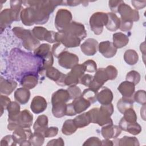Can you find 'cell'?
Instances as JSON below:
<instances>
[{
  "instance_id": "cell-1",
  "label": "cell",
  "mask_w": 146,
  "mask_h": 146,
  "mask_svg": "<svg viewBox=\"0 0 146 146\" xmlns=\"http://www.w3.org/2000/svg\"><path fill=\"white\" fill-rule=\"evenodd\" d=\"M13 33L22 40L24 48L27 50H35L40 44L39 41L34 36L32 31L25 29L21 27H14Z\"/></svg>"
},
{
  "instance_id": "cell-2",
  "label": "cell",
  "mask_w": 146,
  "mask_h": 146,
  "mask_svg": "<svg viewBox=\"0 0 146 146\" xmlns=\"http://www.w3.org/2000/svg\"><path fill=\"white\" fill-rule=\"evenodd\" d=\"M33 114L27 110H24L15 117L8 119L9 124L7 129L10 131H14L19 128H30L33 123Z\"/></svg>"
},
{
  "instance_id": "cell-3",
  "label": "cell",
  "mask_w": 146,
  "mask_h": 146,
  "mask_svg": "<svg viewBox=\"0 0 146 146\" xmlns=\"http://www.w3.org/2000/svg\"><path fill=\"white\" fill-rule=\"evenodd\" d=\"M107 13L103 12H96L94 13L90 19V26L91 30L95 35L101 34L103 27L107 25Z\"/></svg>"
},
{
  "instance_id": "cell-4",
  "label": "cell",
  "mask_w": 146,
  "mask_h": 146,
  "mask_svg": "<svg viewBox=\"0 0 146 146\" xmlns=\"http://www.w3.org/2000/svg\"><path fill=\"white\" fill-rule=\"evenodd\" d=\"M113 112V107L112 104L102 105L99 108L96 124L100 126L113 124L112 120L111 118Z\"/></svg>"
},
{
  "instance_id": "cell-5",
  "label": "cell",
  "mask_w": 146,
  "mask_h": 146,
  "mask_svg": "<svg viewBox=\"0 0 146 146\" xmlns=\"http://www.w3.org/2000/svg\"><path fill=\"white\" fill-rule=\"evenodd\" d=\"M71 13L64 9H59L55 18V25L59 31H63L72 22Z\"/></svg>"
},
{
  "instance_id": "cell-6",
  "label": "cell",
  "mask_w": 146,
  "mask_h": 146,
  "mask_svg": "<svg viewBox=\"0 0 146 146\" xmlns=\"http://www.w3.org/2000/svg\"><path fill=\"white\" fill-rule=\"evenodd\" d=\"M117 12L121 16L120 19L131 22H136L139 19V12L132 9L129 5L125 3L123 1L119 5Z\"/></svg>"
},
{
  "instance_id": "cell-7",
  "label": "cell",
  "mask_w": 146,
  "mask_h": 146,
  "mask_svg": "<svg viewBox=\"0 0 146 146\" xmlns=\"http://www.w3.org/2000/svg\"><path fill=\"white\" fill-rule=\"evenodd\" d=\"M56 42L62 43L66 48L76 47L80 45V40L66 32L62 31L56 33Z\"/></svg>"
},
{
  "instance_id": "cell-8",
  "label": "cell",
  "mask_w": 146,
  "mask_h": 146,
  "mask_svg": "<svg viewBox=\"0 0 146 146\" xmlns=\"http://www.w3.org/2000/svg\"><path fill=\"white\" fill-rule=\"evenodd\" d=\"M58 59L59 64L66 69L72 68L79 62L78 56L73 53L68 52L67 50L60 53Z\"/></svg>"
},
{
  "instance_id": "cell-9",
  "label": "cell",
  "mask_w": 146,
  "mask_h": 146,
  "mask_svg": "<svg viewBox=\"0 0 146 146\" xmlns=\"http://www.w3.org/2000/svg\"><path fill=\"white\" fill-rule=\"evenodd\" d=\"M32 32L34 36L38 40H46L50 43L56 42V32L48 31L46 29L41 26L34 27Z\"/></svg>"
},
{
  "instance_id": "cell-10",
  "label": "cell",
  "mask_w": 146,
  "mask_h": 146,
  "mask_svg": "<svg viewBox=\"0 0 146 146\" xmlns=\"http://www.w3.org/2000/svg\"><path fill=\"white\" fill-rule=\"evenodd\" d=\"M63 31L79 38L80 40L84 39L87 36V32L84 26L75 21H72Z\"/></svg>"
},
{
  "instance_id": "cell-11",
  "label": "cell",
  "mask_w": 146,
  "mask_h": 146,
  "mask_svg": "<svg viewBox=\"0 0 146 146\" xmlns=\"http://www.w3.org/2000/svg\"><path fill=\"white\" fill-rule=\"evenodd\" d=\"M46 76L54 81L58 85L61 86H64L65 85V78L66 74H64L60 72L56 68L51 67L46 70Z\"/></svg>"
},
{
  "instance_id": "cell-12",
  "label": "cell",
  "mask_w": 146,
  "mask_h": 146,
  "mask_svg": "<svg viewBox=\"0 0 146 146\" xmlns=\"http://www.w3.org/2000/svg\"><path fill=\"white\" fill-rule=\"evenodd\" d=\"M98 42L94 38H88L80 46L82 52L87 56L95 55L98 49Z\"/></svg>"
},
{
  "instance_id": "cell-13",
  "label": "cell",
  "mask_w": 146,
  "mask_h": 146,
  "mask_svg": "<svg viewBox=\"0 0 146 146\" xmlns=\"http://www.w3.org/2000/svg\"><path fill=\"white\" fill-rule=\"evenodd\" d=\"M32 134L29 128H19L14 131L12 136L15 142L20 145L23 142L29 140Z\"/></svg>"
},
{
  "instance_id": "cell-14",
  "label": "cell",
  "mask_w": 146,
  "mask_h": 146,
  "mask_svg": "<svg viewBox=\"0 0 146 146\" xmlns=\"http://www.w3.org/2000/svg\"><path fill=\"white\" fill-rule=\"evenodd\" d=\"M20 18L23 25L27 26H31L35 24V11L32 7H27L23 9L20 15Z\"/></svg>"
},
{
  "instance_id": "cell-15",
  "label": "cell",
  "mask_w": 146,
  "mask_h": 146,
  "mask_svg": "<svg viewBox=\"0 0 146 146\" xmlns=\"http://www.w3.org/2000/svg\"><path fill=\"white\" fill-rule=\"evenodd\" d=\"M98 50L103 56L107 58L114 56L117 52V48L112 42L108 40L100 42L98 44Z\"/></svg>"
},
{
  "instance_id": "cell-16",
  "label": "cell",
  "mask_w": 146,
  "mask_h": 146,
  "mask_svg": "<svg viewBox=\"0 0 146 146\" xmlns=\"http://www.w3.org/2000/svg\"><path fill=\"white\" fill-rule=\"evenodd\" d=\"M121 131L119 126L109 124L104 125L102 128L101 133L105 139H116L120 135Z\"/></svg>"
},
{
  "instance_id": "cell-17",
  "label": "cell",
  "mask_w": 146,
  "mask_h": 146,
  "mask_svg": "<svg viewBox=\"0 0 146 146\" xmlns=\"http://www.w3.org/2000/svg\"><path fill=\"white\" fill-rule=\"evenodd\" d=\"M47 106V103L43 97L36 96L32 100L30 108L33 112L38 114L43 112L46 109Z\"/></svg>"
},
{
  "instance_id": "cell-18",
  "label": "cell",
  "mask_w": 146,
  "mask_h": 146,
  "mask_svg": "<svg viewBox=\"0 0 146 146\" xmlns=\"http://www.w3.org/2000/svg\"><path fill=\"white\" fill-rule=\"evenodd\" d=\"M119 126L121 130L127 131L133 135H137L141 131V127L137 122L129 123L127 122L123 117L120 120Z\"/></svg>"
},
{
  "instance_id": "cell-19",
  "label": "cell",
  "mask_w": 146,
  "mask_h": 146,
  "mask_svg": "<svg viewBox=\"0 0 146 146\" xmlns=\"http://www.w3.org/2000/svg\"><path fill=\"white\" fill-rule=\"evenodd\" d=\"M135 84L128 81L121 82L117 87V90L123 98H132L135 92Z\"/></svg>"
},
{
  "instance_id": "cell-20",
  "label": "cell",
  "mask_w": 146,
  "mask_h": 146,
  "mask_svg": "<svg viewBox=\"0 0 146 146\" xmlns=\"http://www.w3.org/2000/svg\"><path fill=\"white\" fill-rule=\"evenodd\" d=\"M17 86V83L13 80L5 79L1 77L0 80V92L1 94H11Z\"/></svg>"
},
{
  "instance_id": "cell-21",
  "label": "cell",
  "mask_w": 146,
  "mask_h": 146,
  "mask_svg": "<svg viewBox=\"0 0 146 146\" xmlns=\"http://www.w3.org/2000/svg\"><path fill=\"white\" fill-rule=\"evenodd\" d=\"M113 97L111 90L106 87H103L100 91L98 92L97 100L102 105L108 104L111 103Z\"/></svg>"
},
{
  "instance_id": "cell-22",
  "label": "cell",
  "mask_w": 146,
  "mask_h": 146,
  "mask_svg": "<svg viewBox=\"0 0 146 146\" xmlns=\"http://www.w3.org/2000/svg\"><path fill=\"white\" fill-rule=\"evenodd\" d=\"M76 114H79L86 110L91 105V103L82 96L74 99L71 103Z\"/></svg>"
},
{
  "instance_id": "cell-23",
  "label": "cell",
  "mask_w": 146,
  "mask_h": 146,
  "mask_svg": "<svg viewBox=\"0 0 146 146\" xmlns=\"http://www.w3.org/2000/svg\"><path fill=\"white\" fill-rule=\"evenodd\" d=\"M10 9H5L1 11L0 14V27L1 32L13 22Z\"/></svg>"
},
{
  "instance_id": "cell-24",
  "label": "cell",
  "mask_w": 146,
  "mask_h": 146,
  "mask_svg": "<svg viewBox=\"0 0 146 146\" xmlns=\"http://www.w3.org/2000/svg\"><path fill=\"white\" fill-rule=\"evenodd\" d=\"M30 97V92L26 88L22 87L18 88L14 92L15 100L21 104L27 103Z\"/></svg>"
},
{
  "instance_id": "cell-25",
  "label": "cell",
  "mask_w": 146,
  "mask_h": 146,
  "mask_svg": "<svg viewBox=\"0 0 146 146\" xmlns=\"http://www.w3.org/2000/svg\"><path fill=\"white\" fill-rule=\"evenodd\" d=\"M70 99V95L67 90L59 89L55 92L51 97L52 105L59 102L67 103Z\"/></svg>"
},
{
  "instance_id": "cell-26",
  "label": "cell",
  "mask_w": 146,
  "mask_h": 146,
  "mask_svg": "<svg viewBox=\"0 0 146 146\" xmlns=\"http://www.w3.org/2000/svg\"><path fill=\"white\" fill-rule=\"evenodd\" d=\"M48 128V117L46 115H39L36 119L34 125V132H40L44 134V131Z\"/></svg>"
},
{
  "instance_id": "cell-27",
  "label": "cell",
  "mask_w": 146,
  "mask_h": 146,
  "mask_svg": "<svg viewBox=\"0 0 146 146\" xmlns=\"http://www.w3.org/2000/svg\"><path fill=\"white\" fill-rule=\"evenodd\" d=\"M108 21L106 27L107 29L111 31H115L119 29L120 19L119 18L115 13H107Z\"/></svg>"
},
{
  "instance_id": "cell-28",
  "label": "cell",
  "mask_w": 146,
  "mask_h": 146,
  "mask_svg": "<svg viewBox=\"0 0 146 146\" xmlns=\"http://www.w3.org/2000/svg\"><path fill=\"white\" fill-rule=\"evenodd\" d=\"M113 44L116 48H120L125 46L129 42L127 35L122 33H116L113 34Z\"/></svg>"
},
{
  "instance_id": "cell-29",
  "label": "cell",
  "mask_w": 146,
  "mask_h": 146,
  "mask_svg": "<svg viewBox=\"0 0 146 146\" xmlns=\"http://www.w3.org/2000/svg\"><path fill=\"white\" fill-rule=\"evenodd\" d=\"M22 3L23 1H10V10L14 21H19L21 19L20 15L23 10Z\"/></svg>"
},
{
  "instance_id": "cell-30",
  "label": "cell",
  "mask_w": 146,
  "mask_h": 146,
  "mask_svg": "<svg viewBox=\"0 0 146 146\" xmlns=\"http://www.w3.org/2000/svg\"><path fill=\"white\" fill-rule=\"evenodd\" d=\"M73 121L78 128H82L86 127L91 123L88 112L79 115L73 119Z\"/></svg>"
},
{
  "instance_id": "cell-31",
  "label": "cell",
  "mask_w": 146,
  "mask_h": 146,
  "mask_svg": "<svg viewBox=\"0 0 146 146\" xmlns=\"http://www.w3.org/2000/svg\"><path fill=\"white\" fill-rule=\"evenodd\" d=\"M21 84L24 88L28 90L32 89L38 84V78L33 74H28L22 78Z\"/></svg>"
},
{
  "instance_id": "cell-32",
  "label": "cell",
  "mask_w": 146,
  "mask_h": 146,
  "mask_svg": "<svg viewBox=\"0 0 146 146\" xmlns=\"http://www.w3.org/2000/svg\"><path fill=\"white\" fill-rule=\"evenodd\" d=\"M64 102H59L52 104V113L53 116L57 118L62 117L66 113L67 104Z\"/></svg>"
},
{
  "instance_id": "cell-33",
  "label": "cell",
  "mask_w": 146,
  "mask_h": 146,
  "mask_svg": "<svg viewBox=\"0 0 146 146\" xmlns=\"http://www.w3.org/2000/svg\"><path fill=\"white\" fill-rule=\"evenodd\" d=\"M114 141L117 142V143L115 145H120V146H127V145L137 146L140 145L138 139L135 137L124 136L121 139H115Z\"/></svg>"
},
{
  "instance_id": "cell-34",
  "label": "cell",
  "mask_w": 146,
  "mask_h": 146,
  "mask_svg": "<svg viewBox=\"0 0 146 146\" xmlns=\"http://www.w3.org/2000/svg\"><path fill=\"white\" fill-rule=\"evenodd\" d=\"M133 98H125L122 97L117 103V108L119 111L123 113L125 111L130 108H133Z\"/></svg>"
},
{
  "instance_id": "cell-35",
  "label": "cell",
  "mask_w": 146,
  "mask_h": 146,
  "mask_svg": "<svg viewBox=\"0 0 146 146\" xmlns=\"http://www.w3.org/2000/svg\"><path fill=\"white\" fill-rule=\"evenodd\" d=\"M124 59L128 64L134 65L139 60V55L134 50L129 49L124 52Z\"/></svg>"
},
{
  "instance_id": "cell-36",
  "label": "cell",
  "mask_w": 146,
  "mask_h": 146,
  "mask_svg": "<svg viewBox=\"0 0 146 146\" xmlns=\"http://www.w3.org/2000/svg\"><path fill=\"white\" fill-rule=\"evenodd\" d=\"M78 128L75 125L73 120L68 119L66 120L62 126V132L65 135H71L75 133Z\"/></svg>"
},
{
  "instance_id": "cell-37",
  "label": "cell",
  "mask_w": 146,
  "mask_h": 146,
  "mask_svg": "<svg viewBox=\"0 0 146 146\" xmlns=\"http://www.w3.org/2000/svg\"><path fill=\"white\" fill-rule=\"evenodd\" d=\"M8 119H11L15 117L20 113V106L16 102H11L7 106Z\"/></svg>"
},
{
  "instance_id": "cell-38",
  "label": "cell",
  "mask_w": 146,
  "mask_h": 146,
  "mask_svg": "<svg viewBox=\"0 0 146 146\" xmlns=\"http://www.w3.org/2000/svg\"><path fill=\"white\" fill-rule=\"evenodd\" d=\"M93 80L102 86L108 80L107 75L104 68H100L96 71V73L94 76Z\"/></svg>"
},
{
  "instance_id": "cell-39",
  "label": "cell",
  "mask_w": 146,
  "mask_h": 146,
  "mask_svg": "<svg viewBox=\"0 0 146 146\" xmlns=\"http://www.w3.org/2000/svg\"><path fill=\"white\" fill-rule=\"evenodd\" d=\"M29 141L31 145L40 146L44 143V136L43 134L40 132H34L29 139Z\"/></svg>"
},
{
  "instance_id": "cell-40",
  "label": "cell",
  "mask_w": 146,
  "mask_h": 146,
  "mask_svg": "<svg viewBox=\"0 0 146 146\" xmlns=\"http://www.w3.org/2000/svg\"><path fill=\"white\" fill-rule=\"evenodd\" d=\"M98 91H96L91 88L85 89L82 92V96L89 101L91 104L94 103L97 101V95Z\"/></svg>"
},
{
  "instance_id": "cell-41",
  "label": "cell",
  "mask_w": 146,
  "mask_h": 146,
  "mask_svg": "<svg viewBox=\"0 0 146 146\" xmlns=\"http://www.w3.org/2000/svg\"><path fill=\"white\" fill-rule=\"evenodd\" d=\"M50 52V46L48 44L43 43L39 45L35 50L34 54L35 56L42 58V59L46 57Z\"/></svg>"
},
{
  "instance_id": "cell-42",
  "label": "cell",
  "mask_w": 146,
  "mask_h": 146,
  "mask_svg": "<svg viewBox=\"0 0 146 146\" xmlns=\"http://www.w3.org/2000/svg\"><path fill=\"white\" fill-rule=\"evenodd\" d=\"M85 72V68L83 64H78L71 68V70L68 74L79 80V79L84 74Z\"/></svg>"
},
{
  "instance_id": "cell-43",
  "label": "cell",
  "mask_w": 146,
  "mask_h": 146,
  "mask_svg": "<svg viewBox=\"0 0 146 146\" xmlns=\"http://www.w3.org/2000/svg\"><path fill=\"white\" fill-rule=\"evenodd\" d=\"M124 119L128 123H135L137 121V115L133 108H130L124 111L123 113Z\"/></svg>"
},
{
  "instance_id": "cell-44",
  "label": "cell",
  "mask_w": 146,
  "mask_h": 146,
  "mask_svg": "<svg viewBox=\"0 0 146 146\" xmlns=\"http://www.w3.org/2000/svg\"><path fill=\"white\" fill-rule=\"evenodd\" d=\"M53 62H54L53 54L52 52L50 51L46 57L43 58L42 66L40 68L41 71H46L48 68L52 67L53 64Z\"/></svg>"
},
{
  "instance_id": "cell-45",
  "label": "cell",
  "mask_w": 146,
  "mask_h": 146,
  "mask_svg": "<svg viewBox=\"0 0 146 146\" xmlns=\"http://www.w3.org/2000/svg\"><path fill=\"white\" fill-rule=\"evenodd\" d=\"M126 80L136 85L140 80V75L136 71H131L126 75Z\"/></svg>"
},
{
  "instance_id": "cell-46",
  "label": "cell",
  "mask_w": 146,
  "mask_h": 146,
  "mask_svg": "<svg viewBox=\"0 0 146 146\" xmlns=\"http://www.w3.org/2000/svg\"><path fill=\"white\" fill-rule=\"evenodd\" d=\"M67 90L69 93L70 99L74 100L75 99H76L79 97H80L82 94L80 88L79 87L76 86V85L70 86Z\"/></svg>"
},
{
  "instance_id": "cell-47",
  "label": "cell",
  "mask_w": 146,
  "mask_h": 146,
  "mask_svg": "<svg viewBox=\"0 0 146 146\" xmlns=\"http://www.w3.org/2000/svg\"><path fill=\"white\" fill-rule=\"evenodd\" d=\"M134 102H136L142 105L146 103V94L144 90H138L133 96Z\"/></svg>"
},
{
  "instance_id": "cell-48",
  "label": "cell",
  "mask_w": 146,
  "mask_h": 146,
  "mask_svg": "<svg viewBox=\"0 0 146 146\" xmlns=\"http://www.w3.org/2000/svg\"><path fill=\"white\" fill-rule=\"evenodd\" d=\"M104 69L108 80H113L116 78L117 75V70L116 67L110 65Z\"/></svg>"
},
{
  "instance_id": "cell-49",
  "label": "cell",
  "mask_w": 146,
  "mask_h": 146,
  "mask_svg": "<svg viewBox=\"0 0 146 146\" xmlns=\"http://www.w3.org/2000/svg\"><path fill=\"white\" fill-rule=\"evenodd\" d=\"M85 68V71L88 72H94L97 70V65L95 61L88 60L83 63Z\"/></svg>"
},
{
  "instance_id": "cell-50",
  "label": "cell",
  "mask_w": 146,
  "mask_h": 146,
  "mask_svg": "<svg viewBox=\"0 0 146 146\" xmlns=\"http://www.w3.org/2000/svg\"><path fill=\"white\" fill-rule=\"evenodd\" d=\"M66 50H67L66 47L60 43H57L53 45L52 48V53L55 57L58 58L60 53Z\"/></svg>"
},
{
  "instance_id": "cell-51",
  "label": "cell",
  "mask_w": 146,
  "mask_h": 146,
  "mask_svg": "<svg viewBox=\"0 0 146 146\" xmlns=\"http://www.w3.org/2000/svg\"><path fill=\"white\" fill-rule=\"evenodd\" d=\"M83 145L87 146H100L102 145V141L100 139L97 137H91L88 138L83 144Z\"/></svg>"
},
{
  "instance_id": "cell-52",
  "label": "cell",
  "mask_w": 146,
  "mask_h": 146,
  "mask_svg": "<svg viewBox=\"0 0 146 146\" xmlns=\"http://www.w3.org/2000/svg\"><path fill=\"white\" fill-rule=\"evenodd\" d=\"M1 116L2 115L3 111L5 109H7V106L11 103L10 99L5 95H1Z\"/></svg>"
},
{
  "instance_id": "cell-53",
  "label": "cell",
  "mask_w": 146,
  "mask_h": 146,
  "mask_svg": "<svg viewBox=\"0 0 146 146\" xmlns=\"http://www.w3.org/2000/svg\"><path fill=\"white\" fill-rule=\"evenodd\" d=\"M94 76L90 74H84L80 79L79 83L86 86L89 87L90 83L92 81Z\"/></svg>"
},
{
  "instance_id": "cell-54",
  "label": "cell",
  "mask_w": 146,
  "mask_h": 146,
  "mask_svg": "<svg viewBox=\"0 0 146 146\" xmlns=\"http://www.w3.org/2000/svg\"><path fill=\"white\" fill-rule=\"evenodd\" d=\"M17 144L15 142L12 135H7L3 137L1 141V145H16Z\"/></svg>"
},
{
  "instance_id": "cell-55",
  "label": "cell",
  "mask_w": 146,
  "mask_h": 146,
  "mask_svg": "<svg viewBox=\"0 0 146 146\" xmlns=\"http://www.w3.org/2000/svg\"><path fill=\"white\" fill-rule=\"evenodd\" d=\"M133 26V22L131 21H123L120 19L119 29L122 31H128L131 30Z\"/></svg>"
},
{
  "instance_id": "cell-56",
  "label": "cell",
  "mask_w": 146,
  "mask_h": 146,
  "mask_svg": "<svg viewBox=\"0 0 146 146\" xmlns=\"http://www.w3.org/2000/svg\"><path fill=\"white\" fill-rule=\"evenodd\" d=\"M58 132V128L56 127H48L44 132V137H52L55 136Z\"/></svg>"
},
{
  "instance_id": "cell-57",
  "label": "cell",
  "mask_w": 146,
  "mask_h": 146,
  "mask_svg": "<svg viewBox=\"0 0 146 146\" xmlns=\"http://www.w3.org/2000/svg\"><path fill=\"white\" fill-rule=\"evenodd\" d=\"M121 2H122V1H113V0L109 1V2H108L109 7H110L111 10L113 13L117 12L118 7Z\"/></svg>"
},
{
  "instance_id": "cell-58",
  "label": "cell",
  "mask_w": 146,
  "mask_h": 146,
  "mask_svg": "<svg viewBox=\"0 0 146 146\" xmlns=\"http://www.w3.org/2000/svg\"><path fill=\"white\" fill-rule=\"evenodd\" d=\"M98 111H99L98 108H94L88 111V113L91 119V123H96V119H97Z\"/></svg>"
},
{
  "instance_id": "cell-59",
  "label": "cell",
  "mask_w": 146,
  "mask_h": 146,
  "mask_svg": "<svg viewBox=\"0 0 146 146\" xmlns=\"http://www.w3.org/2000/svg\"><path fill=\"white\" fill-rule=\"evenodd\" d=\"M64 145L63 140L59 137L56 139H53L48 141V143L47 144V145H52V146H63Z\"/></svg>"
},
{
  "instance_id": "cell-60",
  "label": "cell",
  "mask_w": 146,
  "mask_h": 146,
  "mask_svg": "<svg viewBox=\"0 0 146 146\" xmlns=\"http://www.w3.org/2000/svg\"><path fill=\"white\" fill-rule=\"evenodd\" d=\"M131 3L133 6L136 9V10L141 9L146 6V1H132Z\"/></svg>"
},
{
  "instance_id": "cell-61",
  "label": "cell",
  "mask_w": 146,
  "mask_h": 146,
  "mask_svg": "<svg viewBox=\"0 0 146 146\" xmlns=\"http://www.w3.org/2000/svg\"><path fill=\"white\" fill-rule=\"evenodd\" d=\"M76 115V113H75V111L74 110L72 103L67 104L66 115H67V116H74V115Z\"/></svg>"
},
{
  "instance_id": "cell-62",
  "label": "cell",
  "mask_w": 146,
  "mask_h": 146,
  "mask_svg": "<svg viewBox=\"0 0 146 146\" xmlns=\"http://www.w3.org/2000/svg\"><path fill=\"white\" fill-rule=\"evenodd\" d=\"M82 2L83 1H67L66 5L70 6H75Z\"/></svg>"
},
{
  "instance_id": "cell-63",
  "label": "cell",
  "mask_w": 146,
  "mask_h": 146,
  "mask_svg": "<svg viewBox=\"0 0 146 146\" xmlns=\"http://www.w3.org/2000/svg\"><path fill=\"white\" fill-rule=\"evenodd\" d=\"M113 141H111L109 139H105L102 141V145H113Z\"/></svg>"
},
{
  "instance_id": "cell-64",
  "label": "cell",
  "mask_w": 146,
  "mask_h": 146,
  "mask_svg": "<svg viewBox=\"0 0 146 146\" xmlns=\"http://www.w3.org/2000/svg\"><path fill=\"white\" fill-rule=\"evenodd\" d=\"M145 104H144L143 105V107H141V111H140V115H141V116L142 117L143 119L144 120H145Z\"/></svg>"
}]
</instances>
